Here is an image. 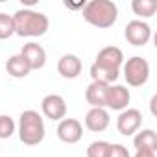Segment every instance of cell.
<instances>
[{
  "label": "cell",
  "instance_id": "obj_18",
  "mask_svg": "<svg viewBox=\"0 0 157 157\" xmlns=\"http://www.w3.org/2000/svg\"><path fill=\"white\" fill-rule=\"evenodd\" d=\"M131 10L140 19H150L157 11V2H155V0H133V2H131Z\"/></svg>",
  "mask_w": 157,
  "mask_h": 157
},
{
  "label": "cell",
  "instance_id": "obj_12",
  "mask_svg": "<svg viewBox=\"0 0 157 157\" xmlns=\"http://www.w3.org/2000/svg\"><path fill=\"white\" fill-rule=\"evenodd\" d=\"M111 117L105 107H91L85 115V128L93 133H102L109 128Z\"/></svg>",
  "mask_w": 157,
  "mask_h": 157
},
{
  "label": "cell",
  "instance_id": "obj_20",
  "mask_svg": "<svg viewBox=\"0 0 157 157\" xmlns=\"http://www.w3.org/2000/svg\"><path fill=\"white\" fill-rule=\"evenodd\" d=\"M17 131V124L10 115H0V139L6 140L10 137H13V133Z\"/></svg>",
  "mask_w": 157,
  "mask_h": 157
},
{
  "label": "cell",
  "instance_id": "obj_17",
  "mask_svg": "<svg viewBox=\"0 0 157 157\" xmlns=\"http://www.w3.org/2000/svg\"><path fill=\"white\" fill-rule=\"evenodd\" d=\"M91 78L93 82H100V83H105V85H113L118 76H120V70H111V68H104V67H98V65H91Z\"/></svg>",
  "mask_w": 157,
  "mask_h": 157
},
{
  "label": "cell",
  "instance_id": "obj_2",
  "mask_svg": "<svg viewBox=\"0 0 157 157\" xmlns=\"http://www.w3.org/2000/svg\"><path fill=\"white\" fill-rule=\"evenodd\" d=\"M82 15H83L85 22H89L91 26L105 30L117 22L118 8L113 0H91L82 10Z\"/></svg>",
  "mask_w": 157,
  "mask_h": 157
},
{
  "label": "cell",
  "instance_id": "obj_15",
  "mask_svg": "<svg viewBox=\"0 0 157 157\" xmlns=\"http://www.w3.org/2000/svg\"><path fill=\"white\" fill-rule=\"evenodd\" d=\"M133 146L137 151H157V135L153 129H139L133 137Z\"/></svg>",
  "mask_w": 157,
  "mask_h": 157
},
{
  "label": "cell",
  "instance_id": "obj_9",
  "mask_svg": "<svg viewBox=\"0 0 157 157\" xmlns=\"http://www.w3.org/2000/svg\"><path fill=\"white\" fill-rule=\"evenodd\" d=\"M124 52L118 46H105L96 54L94 65L104 67V68H111V70H120L124 65Z\"/></svg>",
  "mask_w": 157,
  "mask_h": 157
},
{
  "label": "cell",
  "instance_id": "obj_5",
  "mask_svg": "<svg viewBox=\"0 0 157 157\" xmlns=\"http://www.w3.org/2000/svg\"><path fill=\"white\" fill-rule=\"evenodd\" d=\"M124 37L131 46H144L151 39V28L146 21H129L124 30Z\"/></svg>",
  "mask_w": 157,
  "mask_h": 157
},
{
  "label": "cell",
  "instance_id": "obj_13",
  "mask_svg": "<svg viewBox=\"0 0 157 157\" xmlns=\"http://www.w3.org/2000/svg\"><path fill=\"white\" fill-rule=\"evenodd\" d=\"M82 59L78 57L76 54H65L59 57L57 61V72L65 78V80H74L82 74Z\"/></svg>",
  "mask_w": 157,
  "mask_h": 157
},
{
  "label": "cell",
  "instance_id": "obj_1",
  "mask_svg": "<svg viewBox=\"0 0 157 157\" xmlns=\"http://www.w3.org/2000/svg\"><path fill=\"white\" fill-rule=\"evenodd\" d=\"M13 22H15V35L19 37H41L50 28L48 17L32 8L17 10L13 15Z\"/></svg>",
  "mask_w": 157,
  "mask_h": 157
},
{
  "label": "cell",
  "instance_id": "obj_23",
  "mask_svg": "<svg viewBox=\"0 0 157 157\" xmlns=\"http://www.w3.org/2000/svg\"><path fill=\"white\" fill-rule=\"evenodd\" d=\"M133 157H155V153L153 151H135Z\"/></svg>",
  "mask_w": 157,
  "mask_h": 157
},
{
  "label": "cell",
  "instance_id": "obj_4",
  "mask_svg": "<svg viewBox=\"0 0 157 157\" xmlns=\"http://www.w3.org/2000/svg\"><path fill=\"white\" fill-rule=\"evenodd\" d=\"M122 72L129 87H142L150 80V63L142 56H133L124 61Z\"/></svg>",
  "mask_w": 157,
  "mask_h": 157
},
{
  "label": "cell",
  "instance_id": "obj_8",
  "mask_svg": "<svg viewBox=\"0 0 157 157\" xmlns=\"http://www.w3.org/2000/svg\"><path fill=\"white\" fill-rule=\"evenodd\" d=\"M41 111L46 118L59 122L67 117V102L61 94H46L41 102Z\"/></svg>",
  "mask_w": 157,
  "mask_h": 157
},
{
  "label": "cell",
  "instance_id": "obj_22",
  "mask_svg": "<svg viewBox=\"0 0 157 157\" xmlns=\"http://www.w3.org/2000/svg\"><path fill=\"white\" fill-rule=\"evenodd\" d=\"M107 157H131V155H129V150H128L124 144L115 142V144H109Z\"/></svg>",
  "mask_w": 157,
  "mask_h": 157
},
{
  "label": "cell",
  "instance_id": "obj_11",
  "mask_svg": "<svg viewBox=\"0 0 157 157\" xmlns=\"http://www.w3.org/2000/svg\"><path fill=\"white\" fill-rule=\"evenodd\" d=\"M21 56L30 67V70H39L46 65V50L39 43H33V41L26 43L21 50Z\"/></svg>",
  "mask_w": 157,
  "mask_h": 157
},
{
  "label": "cell",
  "instance_id": "obj_6",
  "mask_svg": "<svg viewBox=\"0 0 157 157\" xmlns=\"http://www.w3.org/2000/svg\"><path fill=\"white\" fill-rule=\"evenodd\" d=\"M142 126V113L135 107H128L117 117V129L120 135H135Z\"/></svg>",
  "mask_w": 157,
  "mask_h": 157
},
{
  "label": "cell",
  "instance_id": "obj_7",
  "mask_svg": "<svg viewBox=\"0 0 157 157\" xmlns=\"http://www.w3.org/2000/svg\"><path fill=\"white\" fill-rule=\"evenodd\" d=\"M57 139L65 144H76V142H80L82 137H83V124L80 120H76V118H63L59 120L57 124Z\"/></svg>",
  "mask_w": 157,
  "mask_h": 157
},
{
  "label": "cell",
  "instance_id": "obj_21",
  "mask_svg": "<svg viewBox=\"0 0 157 157\" xmlns=\"http://www.w3.org/2000/svg\"><path fill=\"white\" fill-rule=\"evenodd\" d=\"M109 144L107 140H94L87 146V157H107L109 151Z\"/></svg>",
  "mask_w": 157,
  "mask_h": 157
},
{
  "label": "cell",
  "instance_id": "obj_10",
  "mask_svg": "<svg viewBox=\"0 0 157 157\" xmlns=\"http://www.w3.org/2000/svg\"><path fill=\"white\" fill-rule=\"evenodd\" d=\"M131 102V93L126 85H109V91H107V104H105V109H113V111H124L128 109Z\"/></svg>",
  "mask_w": 157,
  "mask_h": 157
},
{
  "label": "cell",
  "instance_id": "obj_16",
  "mask_svg": "<svg viewBox=\"0 0 157 157\" xmlns=\"http://www.w3.org/2000/svg\"><path fill=\"white\" fill-rule=\"evenodd\" d=\"M6 72H8L11 78L21 80V78H26L32 70H30V67L26 65V61L22 59V56H21V54H15V56H11V57L6 61Z\"/></svg>",
  "mask_w": 157,
  "mask_h": 157
},
{
  "label": "cell",
  "instance_id": "obj_3",
  "mask_svg": "<svg viewBox=\"0 0 157 157\" xmlns=\"http://www.w3.org/2000/svg\"><path fill=\"white\" fill-rule=\"evenodd\" d=\"M17 133L19 139L24 146H37L44 140L46 129H44V118L33 111V109H26L21 113L19 117V124H17Z\"/></svg>",
  "mask_w": 157,
  "mask_h": 157
},
{
  "label": "cell",
  "instance_id": "obj_14",
  "mask_svg": "<svg viewBox=\"0 0 157 157\" xmlns=\"http://www.w3.org/2000/svg\"><path fill=\"white\" fill-rule=\"evenodd\" d=\"M107 91L109 85L100 83V82H91L89 87L85 89V100L91 107H105L107 104Z\"/></svg>",
  "mask_w": 157,
  "mask_h": 157
},
{
  "label": "cell",
  "instance_id": "obj_19",
  "mask_svg": "<svg viewBox=\"0 0 157 157\" xmlns=\"http://www.w3.org/2000/svg\"><path fill=\"white\" fill-rule=\"evenodd\" d=\"M11 35H15V22L13 15L0 13V41H6Z\"/></svg>",
  "mask_w": 157,
  "mask_h": 157
}]
</instances>
